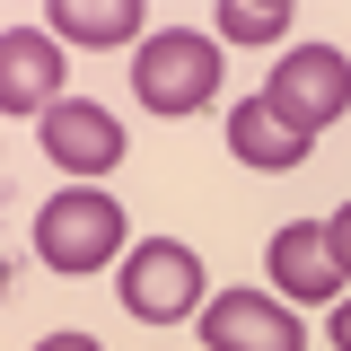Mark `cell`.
<instances>
[{
    "label": "cell",
    "mask_w": 351,
    "mask_h": 351,
    "mask_svg": "<svg viewBox=\"0 0 351 351\" xmlns=\"http://www.w3.org/2000/svg\"><path fill=\"white\" fill-rule=\"evenodd\" d=\"M123 255H132V219H123V202L106 184H62V193L36 202V263L44 272L88 281V272H106Z\"/></svg>",
    "instance_id": "cell-1"
},
{
    "label": "cell",
    "mask_w": 351,
    "mask_h": 351,
    "mask_svg": "<svg viewBox=\"0 0 351 351\" xmlns=\"http://www.w3.org/2000/svg\"><path fill=\"white\" fill-rule=\"evenodd\" d=\"M263 106L299 132V141L334 132L351 114V53L343 44H290V53L272 62V80H263Z\"/></svg>",
    "instance_id": "cell-2"
},
{
    "label": "cell",
    "mask_w": 351,
    "mask_h": 351,
    "mask_svg": "<svg viewBox=\"0 0 351 351\" xmlns=\"http://www.w3.org/2000/svg\"><path fill=\"white\" fill-rule=\"evenodd\" d=\"M132 88L149 114H202L219 97V36L202 27H158V36L132 53Z\"/></svg>",
    "instance_id": "cell-3"
},
{
    "label": "cell",
    "mask_w": 351,
    "mask_h": 351,
    "mask_svg": "<svg viewBox=\"0 0 351 351\" xmlns=\"http://www.w3.org/2000/svg\"><path fill=\"white\" fill-rule=\"evenodd\" d=\"M114 299L141 325H176V316H202L211 290H202V255L184 237H141L123 263H114Z\"/></svg>",
    "instance_id": "cell-4"
},
{
    "label": "cell",
    "mask_w": 351,
    "mask_h": 351,
    "mask_svg": "<svg viewBox=\"0 0 351 351\" xmlns=\"http://www.w3.org/2000/svg\"><path fill=\"white\" fill-rule=\"evenodd\" d=\"M62 97H71V53H62V36L53 27H0V114L44 123Z\"/></svg>",
    "instance_id": "cell-5"
},
{
    "label": "cell",
    "mask_w": 351,
    "mask_h": 351,
    "mask_svg": "<svg viewBox=\"0 0 351 351\" xmlns=\"http://www.w3.org/2000/svg\"><path fill=\"white\" fill-rule=\"evenodd\" d=\"M36 141H44V158L71 176V184H97V176H114V167H123V149H132V141H123V123H114L97 97H62V106L36 123Z\"/></svg>",
    "instance_id": "cell-6"
},
{
    "label": "cell",
    "mask_w": 351,
    "mask_h": 351,
    "mask_svg": "<svg viewBox=\"0 0 351 351\" xmlns=\"http://www.w3.org/2000/svg\"><path fill=\"white\" fill-rule=\"evenodd\" d=\"M202 351H307V325L272 290H219L202 307Z\"/></svg>",
    "instance_id": "cell-7"
},
{
    "label": "cell",
    "mask_w": 351,
    "mask_h": 351,
    "mask_svg": "<svg viewBox=\"0 0 351 351\" xmlns=\"http://www.w3.org/2000/svg\"><path fill=\"white\" fill-rule=\"evenodd\" d=\"M263 272H272V299H290V307H343V299H351V281H343V263H334V246H325L316 219L272 228Z\"/></svg>",
    "instance_id": "cell-8"
},
{
    "label": "cell",
    "mask_w": 351,
    "mask_h": 351,
    "mask_svg": "<svg viewBox=\"0 0 351 351\" xmlns=\"http://www.w3.org/2000/svg\"><path fill=\"white\" fill-rule=\"evenodd\" d=\"M307 149H316V141H299V132L263 106V97L228 106V158H237V167H255V176H290Z\"/></svg>",
    "instance_id": "cell-9"
},
{
    "label": "cell",
    "mask_w": 351,
    "mask_h": 351,
    "mask_svg": "<svg viewBox=\"0 0 351 351\" xmlns=\"http://www.w3.org/2000/svg\"><path fill=\"white\" fill-rule=\"evenodd\" d=\"M62 44H149V27H141V0H53V18H44Z\"/></svg>",
    "instance_id": "cell-10"
},
{
    "label": "cell",
    "mask_w": 351,
    "mask_h": 351,
    "mask_svg": "<svg viewBox=\"0 0 351 351\" xmlns=\"http://www.w3.org/2000/svg\"><path fill=\"white\" fill-rule=\"evenodd\" d=\"M211 36L219 44H281L290 53V0H219Z\"/></svg>",
    "instance_id": "cell-11"
},
{
    "label": "cell",
    "mask_w": 351,
    "mask_h": 351,
    "mask_svg": "<svg viewBox=\"0 0 351 351\" xmlns=\"http://www.w3.org/2000/svg\"><path fill=\"white\" fill-rule=\"evenodd\" d=\"M325 246H334V263H343V281H351V202L325 211Z\"/></svg>",
    "instance_id": "cell-12"
},
{
    "label": "cell",
    "mask_w": 351,
    "mask_h": 351,
    "mask_svg": "<svg viewBox=\"0 0 351 351\" xmlns=\"http://www.w3.org/2000/svg\"><path fill=\"white\" fill-rule=\"evenodd\" d=\"M36 351H106V343H97V334H71V325H62V334H44Z\"/></svg>",
    "instance_id": "cell-13"
},
{
    "label": "cell",
    "mask_w": 351,
    "mask_h": 351,
    "mask_svg": "<svg viewBox=\"0 0 351 351\" xmlns=\"http://www.w3.org/2000/svg\"><path fill=\"white\" fill-rule=\"evenodd\" d=\"M325 343H334V351H351V299L334 307V316H325Z\"/></svg>",
    "instance_id": "cell-14"
},
{
    "label": "cell",
    "mask_w": 351,
    "mask_h": 351,
    "mask_svg": "<svg viewBox=\"0 0 351 351\" xmlns=\"http://www.w3.org/2000/svg\"><path fill=\"white\" fill-rule=\"evenodd\" d=\"M0 299H9V255H0Z\"/></svg>",
    "instance_id": "cell-15"
}]
</instances>
